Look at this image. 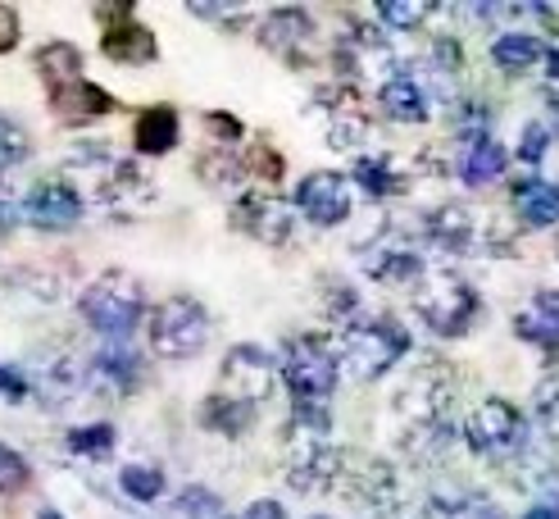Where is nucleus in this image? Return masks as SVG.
I'll return each instance as SVG.
<instances>
[{"mask_svg": "<svg viewBox=\"0 0 559 519\" xmlns=\"http://www.w3.org/2000/svg\"><path fill=\"white\" fill-rule=\"evenodd\" d=\"M142 315H146V292L123 269L100 273V279H92L87 292H82V319L109 342H128V333L142 323Z\"/></svg>", "mask_w": 559, "mask_h": 519, "instance_id": "f257e3e1", "label": "nucleus"}, {"mask_svg": "<svg viewBox=\"0 0 559 519\" xmlns=\"http://www.w3.org/2000/svg\"><path fill=\"white\" fill-rule=\"evenodd\" d=\"M405 351H409V328H401L396 319H359V323L342 328L337 361L355 382H373L396 365Z\"/></svg>", "mask_w": 559, "mask_h": 519, "instance_id": "f03ea898", "label": "nucleus"}, {"mask_svg": "<svg viewBox=\"0 0 559 519\" xmlns=\"http://www.w3.org/2000/svg\"><path fill=\"white\" fill-rule=\"evenodd\" d=\"M283 382L292 388L296 405H323L332 392H337V378H342V361L323 338L314 333H300L287 338L283 346Z\"/></svg>", "mask_w": 559, "mask_h": 519, "instance_id": "7ed1b4c3", "label": "nucleus"}, {"mask_svg": "<svg viewBox=\"0 0 559 519\" xmlns=\"http://www.w3.org/2000/svg\"><path fill=\"white\" fill-rule=\"evenodd\" d=\"M210 342V310L195 296H169L151 315V351L159 361H191Z\"/></svg>", "mask_w": 559, "mask_h": 519, "instance_id": "20e7f679", "label": "nucleus"}, {"mask_svg": "<svg viewBox=\"0 0 559 519\" xmlns=\"http://www.w3.org/2000/svg\"><path fill=\"white\" fill-rule=\"evenodd\" d=\"M414 310L424 315V323L432 328V333L460 338V333L473 328V319H478L483 300H478V292H473V283L455 279V273H432V279L418 283Z\"/></svg>", "mask_w": 559, "mask_h": 519, "instance_id": "39448f33", "label": "nucleus"}, {"mask_svg": "<svg viewBox=\"0 0 559 519\" xmlns=\"http://www.w3.org/2000/svg\"><path fill=\"white\" fill-rule=\"evenodd\" d=\"M523 415L510 405V401H500V397H487L468 410V420H464V443L468 451H478V456H514L523 447Z\"/></svg>", "mask_w": 559, "mask_h": 519, "instance_id": "423d86ee", "label": "nucleus"}, {"mask_svg": "<svg viewBox=\"0 0 559 519\" xmlns=\"http://www.w3.org/2000/svg\"><path fill=\"white\" fill-rule=\"evenodd\" d=\"M296 205H300V214L310 219V224L337 228V224L350 219V182L342 174H328V169L305 174L300 187H296Z\"/></svg>", "mask_w": 559, "mask_h": 519, "instance_id": "0eeeda50", "label": "nucleus"}, {"mask_svg": "<svg viewBox=\"0 0 559 519\" xmlns=\"http://www.w3.org/2000/svg\"><path fill=\"white\" fill-rule=\"evenodd\" d=\"M23 219L41 233H69L82 219V197L69 182H37L23 201Z\"/></svg>", "mask_w": 559, "mask_h": 519, "instance_id": "6e6552de", "label": "nucleus"}, {"mask_svg": "<svg viewBox=\"0 0 559 519\" xmlns=\"http://www.w3.org/2000/svg\"><path fill=\"white\" fill-rule=\"evenodd\" d=\"M87 378H92V388H100L109 397H123V392H132L136 382H142V361H136V351L128 342H105L92 355Z\"/></svg>", "mask_w": 559, "mask_h": 519, "instance_id": "1a4fd4ad", "label": "nucleus"}, {"mask_svg": "<svg viewBox=\"0 0 559 519\" xmlns=\"http://www.w3.org/2000/svg\"><path fill=\"white\" fill-rule=\"evenodd\" d=\"M223 382H233V397L260 405L273 382V355L264 346H233L228 361H223Z\"/></svg>", "mask_w": 559, "mask_h": 519, "instance_id": "9d476101", "label": "nucleus"}, {"mask_svg": "<svg viewBox=\"0 0 559 519\" xmlns=\"http://www.w3.org/2000/svg\"><path fill=\"white\" fill-rule=\"evenodd\" d=\"M237 228H246L250 237H260V241H287L292 237V210L277 201V197H260V191H250V197H241L237 201Z\"/></svg>", "mask_w": 559, "mask_h": 519, "instance_id": "9b49d317", "label": "nucleus"}, {"mask_svg": "<svg viewBox=\"0 0 559 519\" xmlns=\"http://www.w3.org/2000/svg\"><path fill=\"white\" fill-rule=\"evenodd\" d=\"M514 333H519L523 342L542 346V351H559V292H555V287H542V292L519 310Z\"/></svg>", "mask_w": 559, "mask_h": 519, "instance_id": "f8f14e48", "label": "nucleus"}, {"mask_svg": "<svg viewBox=\"0 0 559 519\" xmlns=\"http://www.w3.org/2000/svg\"><path fill=\"white\" fill-rule=\"evenodd\" d=\"M514 214L523 219L527 228L559 224V182H542V178L514 182Z\"/></svg>", "mask_w": 559, "mask_h": 519, "instance_id": "ddd939ff", "label": "nucleus"}, {"mask_svg": "<svg viewBox=\"0 0 559 519\" xmlns=\"http://www.w3.org/2000/svg\"><path fill=\"white\" fill-rule=\"evenodd\" d=\"M132 146L142 155H169L178 146V109L174 105H151L132 128Z\"/></svg>", "mask_w": 559, "mask_h": 519, "instance_id": "4468645a", "label": "nucleus"}, {"mask_svg": "<svg viewBox=\"0 0 559 519\" xmlns=\"http://www.w3.org/2000/svg\"><path fill=\"white\" fill-rule=\"evenodd\" d=\"M201 424L223 433V437H241L250 424H255V401L233 397V392H210L201 405Z\"/></svg>", "mask_w": 559, "mask_h": 519, "instance_id": "2eb2a0df", "label": "nucleus"}, {"mask_svg": "<svg viewBox=\"0 0 559 519\" xmlns=\"http://www.w3.org/2000/svg\"><path fill=\"white\" fill-rule=\"evenodd\" d=\"M378 105L386 109V119H396V123H424V119H428V96H424V87H418L414 78H405V73H396V78L382 82Z\"/></svg>", "mask_w": 559, "mask_h": 519, "instance_id": "dca6fc26", "label": "nucleus"}, {"mask_svg": "<svg viewBox=\"0 0 559 519\" xmlns=\"http://www.w3.org/2000/svg\"><path fill=\"white\" fill-rule=\"evenodd\" d=\"M310 33H314V23H310V14H305V10H273L260 23V42L269 50H277V55H292L296 46L310 42Z\"/></svg>", "mask_w": 559, "mask_h": 519, "instance_id": "f3484780", "label": "nucleus"}, {"mask_svg": "<svg viewBox=\"0 0 559 519\" xmlns=\"http://www.w3.org/2000/svg\"><path fill=\"white\" fill-rule=\"evenodd\" d=\"M506 164H510V151L500 146V142H491V137H483V142H468V146H464V155H460V178H464L468 187H483V182H491V178L506 174Z\"/></svg>", "mask_w": 559, "mask_h": 519, "instance_id": "a211bd4d", "label": "nucleus"}, {"mask_svg": "<svg viewBox=\"0 0 559 519\" xmlns=\"http://www.w3.org/2000/svg\"><path fill=\"white\" fill-rule=\"evenodd\" d=\"M37 69L50 82V92H60V87H73V82H82V55L69 42H50V46L37 50Z\"/></svg>", "mask_w": 559, "mask_h": 519, "instance_id": "6ab92c4d", "label": "nucleus"}, {"mask_svg": "<svg viewBox=\"0 0 559 519\" xmlns=\"http://www.w3.org/2000/svg\"><path fill=\"white\" fill-rule=\"evenodd\" d=\"M105 55L115 64H151L155 60V37L146 33V27H136V23L109 27L105 33Z\"/></svg>", "mask_w": 559, "mask_h": 519, "instance_id": "aec40b11", "label": "nucleus"}, {"mask_svg": "<svg viewBox=\"0 0 559 519\" xmlns=\"http://www.w3.org/2000/svg\"><path fill=\"white\" fill-rule=\"evenodd\" d=\"M365 269L373 273L378 283H414V279H424V260H418V251H409V246H391V251L365 256Z\"/></svg>", "mask_w": 559, "mask_h": 519, "instance_id": "412c9836", "label": "nucleus"}, {"mask_svg": "<svg viewBox=\"0 0 559 519\" xmlns=\"http://www.w3.org/2000/svg\"><path fill=\"white\" fill-rule=\"evenodd\" d=\"M542 55L546 50H542V42L533 33H500L491 42V60H496V69H506V73H527Z\"/></svg>", "mask_w": 559, "mask_h": 519, "instance_id": "4be33fe9", "label": "nucleus"}, {"mask_svg": "<svg viewBox=\"0 0 559 519\" xmlns=\"http://www.w3.org/2000/svg\"><path fill=\"white\" fill-rule=\"evenodd\" d=\"M50 101L60 105L64 115H109V109H115V101H109V92H100L96 82H73V87L50 92Z\"/></svg>", "mask_w": 559, "mask_h": 519, "instance_id": "5701e85b", "label": "nucleus"}, {"mask_svg": "<svg viewBox=\"0 0 559 519\" xmlns=\"http://www.w3.org/2000/svg\"><path fill=\"white\" fill-rule=\"evenodd\" d=\"M350 178L369 191V197H391V191H401V178L391 174V164L386 160H373V155H365V160H355V169H350Z\"/></svg>", "mask_w": 559, "mask_h": 519, "instance_id": "b1692460", "label": "nucleus"}, {"mask_svg": "<svg viewBox=\"0 0 559 519\" xmlns=\"http://www.w3.org/2000/svg\"><path fill=\"white\" fill-rule=\"evenodd\" d=\"M69 447L78 456H87V460H105L109 451H115V428L109 424H82L69 433Z\"/></svg>", "mask_w": 559, "mask_h": 519, "instance_id": "393cba45", "label": "nucleus"}, {"mask_svg": "<svg viewBox=\"0 0 559 519\" xmlns=\"http://www.w3.org/2000/svg\"><path fill=\"white\" fill-rule=\"evenodd\" d=\"M119 487L128 492L132 502H155L164 492V474L151 470V464H128V470L119 474Z\"/></svg>", "mask_w": 559, "mask_h": 519, "instance_id": "a878e982", "label": "nucleus"}, {"mask_svg": "<svg viewBox=\"0 0 559 519\" xmlns=\"http://www.w3.org/2000/svg\"><path fill=\"white\" fill-rule=\"evenodd\" d=\"M27 155H33V142H27V132H23L14 119L0 115V174L14 169V164H23Z\"/></svg>", "mask_w": 559, "mask_h": 519, "instance_id": "bb28decb", "label": "nucleus"}, {"mask_svg": "<svg viewBox=\"0 0 559 519\" xmlns=\"http://www.w3.org/2000/svg\"><path fill=\"white\" fill-rule=\"evenodd\" d=\"M27 483H33V470H27V460L0 443V497H14V492H23Z\"/></svg>", "mask_w": 559, "mask_h": 519, "instance_id": "cd10ccee", "label": "nucleus"}, {"mask_svg": "<svg viewBox=\"0 0 559 519\" xmlns=\"http://www.w3.org/2000/svg\"><path fill=\"white\" fill-rule=\"evenodd\" d=\"M178 510H182V519H228L223 515V502L210 487H187L178 497Z\"/></svg>", "mask_w": 559, "mask_h": 519, "instance_id": "c85d7f7f", "label": "nucleus"}, {"mask_svg": "<svg viewBox=\"0 0 559 519\" xmlns=\"http://www.w3.org/2000/svg\"><path fill=\"white\" fill-rule=\"evenodd\" d=\"M428 14H432V5H409V0H382L378 5V19L391 23V27H401V33L405 27H418Z\"/></svg>", "mask_w": 559, "mask_h": 519, "instance_id": "c756f323", "label": "nucleus"}, {"mask_svg": "<svg viewBox=\"0 0 559 519\" xmlns=\"http://www.w3.org/2000/svg\"><path fill=\"white\" fill-rule=\"evenodd\" d=\"M546 151H550V128H546V123H527V128H523V142H519V160L542 164Z\"/></svg>", "mask_w": 559, "mask_h": 519, "instance_id": "7c9ffc66", "label": "nucleus"}, {"mask_svg": "<svg viewBox=\"0 0 559 519\" xmlns=\"http://www.w3.org/2000/svg\"><path fill=\"white\" fill-rule=\"evenodd\" d=\"M0 397H5V401H23L27 397V378L0 365Z\"/></svg>", "mask_w": 559, "mask_h": 519, "instance_id": "2f4dec72", "label": "nucleus"}, {"mask_svg": "<svg viewBox=\"0 0 559 519\" xmlns=\"http://www.w3.org/2000/svg\"><path fill=\"white\" fill-rule=\"evenodd\" d=\"M19 42V14L10 5H0V50H10Z\"/></svg>", "mask_w": 559, "mask_h": 519, "instance_id": "473e14b6", "label": "nucleus"}, {"mask_svg": "<svg viewBox=\"0 0 559 519\" xmlns=\"http://www.w3.org/2000/svg\"><path fill=\"white\" fill-rule=\"evenodd\" d=\"M241 519H287V510L277 506V502H255V506H250Z\"/></svg>", "mask_w": 559, "mask_h": 519, "instance_id": "72a5a7b5", "label": "nucleus"}, {"mask_svg": "<svg viewBox=\"0 0 559 519\" xmlns=\"http://www.w3.org/2000/svg\"><path fill=\"white\" fill-rule=\"evenodd\" d=\"M523 519H559V502H537Z\"/></svg>", "mask_w": 559, "mask_h": 519, "instance_id": "f704fd0d", "label": "nucleus"}, {"mask_svg": "<svg viewBox=\"0 0 559 519\" xmlns=\"http://www.w3.org/2000/svg\"><path fill=\"white\" fill-rule=\"evenodd\" d=\"M10 228H14V205L0 201V233H10Z\"/></svg>", "mask_w": 559, "mask_h": 519, "instance_id": "c9c22d12", "label": "nucleus"}, {"mask_svg": "<svg viewBox=\"0 0 559 519\" xmlns=\"http://www.w3.org/2000/svg\"><path fill=\"white\" fill-rule=\"evenodd\" d=\"M546 60H550V73L559 78V50H550V55H546Z\"/></svg>", "mask_w": 559, "mask_h": 519, "instance_id": "e433bc0d", "label": "nucleus"}, {"mask_svg": "<svg viewBox=\"0 0 559 519\" xmlns=\"http://www.w3.org/2000/svg\"><path fill=\"white\" fill-rule=\"evenodd\" d=\"M37 519H60V515H55V510L46 506V510H37Z\"/></svg>", "mask_w": 559, "mask_h": 519, "instance_id": "4c0bfd02", "label": "nucleus"}, {"mask_svg": "<svg viewBox=\"0 0 559 519\" xmlns=\"http://www.w3.org/2000/svg\"><path fill=\"white\" fill-rule=\"evenodd\" d=\"M555 251H559V246H555Z\"/></svg>", "mask_w": 559, "mask_h": 519, "instance_id": "58836bf2", "label": "nucleus"}]
</instances>
